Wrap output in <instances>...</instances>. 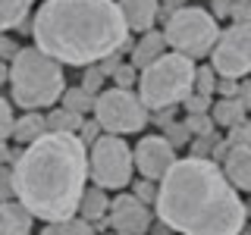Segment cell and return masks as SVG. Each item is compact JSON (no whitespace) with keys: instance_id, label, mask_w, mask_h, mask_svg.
<instances>
[{"instance_id":"1","label":"cell","mask_w":251,"mask_h":235,"mask_svg":"<svg viewBox=\"0 0 251 235\" xmlns=\"http://www.w3.org/2000/svg\"><path fill=\"white\" fill-rule=\"evenodd\" d=\"M157 219L176 235H242L248 204L223 176L220 163L185 157L157 182Z\"/></svg>"},{"instance_id":"2","label":"cell","mask_w":251,"mask_h":235,"mask_svg":"<svg viewBox=\"0 0 251 235\" xmlns=\"http://www.w3.org/2000/svg\"><path fill=\"white\" fill-rule=\"evenodd\" d=\"M13 185L16 201L35 219H73L88 188V147L78 135L47 132L13 160Z\"/></svg>"},{"instance_id":"3","label":"cell","mask_w":251,"mask_h":235,"mask_svg":"<svg viewBox=\"0 0 251 235\" xmlns=\"http://www.w3.org/2000/svg\"><path fill=\"white\" fill-rule=\"evenodd\" d=\"M35 47L60 66L88 69L129 44L116 0H44L31 19Z\"/></svg>"},{"instance_id":"4","label":"cell","mask_w":251,"mask_h":235,"mask_svg":"<svg viewBox=\"0 0 251 235\" xmlns=\"http://www.w3.org/2000/svg\"><path fill=\"white\" fill-rule=\"evenodd\" d=\"M10 91L22 110H47L66 91V75L57 60L38 47H19L10 60Z\"/></svg>"},{"instance_id":"5","label":"cell","mask_w":251,"mask_h":235,"mask_svg":"<svg viewBox=\"0 0 251 235\" xmlns=\"http://www.w3.org/2000/svg\"><path fill=\"white\" fill-rule=\"evenodd\" d=\"M195 91V60L182 53H163L138 72V97L148 110H170Z\"/></svg>"},{"instance_id":"6","label":"cell","mask_w":251,"mask_h":235,"mask_svg":"<svg viewBox=\"0 0 251 235\" xmlns=\"http://www.w3.org/2000/svg\"><path fill=\"white\" fill-rule=\"evenodd\" d=\"M163 38L173 53H182L188 60H201L214 50L220 25L217 19L201 6H182L179 13H173L163 25Z\"/></svg>"},{"instance_id":"7","label":"cell","mask_w":251,"mask_h":235,"mask_svg":"<svg viewBox=\"0 0 251 235\" xmlns=\"http://www.w3.org/2000/svg\"><path fill=\"white\" fill-rule=\"evenodd\" d=\"M135 172V157L132 147L120 135H100L88 147V179L104 191H123L132 185Z\"/></svg>"},{"instance_id":"8","label":"cell","mask_w":251,"mask_h":235,"mask_svg":"<svg viewBox=\"0 0 251 235\" xmlns=\"http://www.w3.org/2000/svg\"><path fill=\"white\" fill-rule=\"evenodd\" d=\"M148 113L145 100L126 88H104L94 97V119L107 135H138L148 125Z\"/></svg>"},{"instance_id":"9","label":"cell","mask_w":251,"mask_h":235,"mask_svg":"<svg viewBox=\"0 0 251 235\" xmlns=\"http://www.w3.org/2000/svg\"><path fill=\"white\" fill-rule=\"evenodd\" d=\"M210 66L220 78L239 82L242 75H251V22L220 31L214 50H210Z\"/></svg>"},{"instance_id":"10","label":"cell","mask_w":251,"mask_h":235,"mask_svg":"<svg viewBox=\"0 0 251 235\" xmlns=\"http://www.w3.org/2000/svg\"><path fill=\"white\" fill-rule=\"evenodd\" d=\"M132 157H135V169L141 172V179L160 182V179L173 169V163H176V147H173L163 135H145L135 144Z\"/></svg>"},{"instance_id":"11","label":"cell","mask_w":251,"mask_h":235,"mask_svg":"<svg viewBox=\"0 0 251 235\" xmlns=\"http://www.w3.org/2000/svg\"><path fill=\"white\" fill-rule=\"evenodd\" d=\"M107 223H110V229L120 232V235H148V229L154 226V213L135 194H116L110 201Z\"/></svg>"},{"instance_id":"12","label":"cell","mask_w":251,"mask_h":235,"mask_svg":"<svg viewBox=\"0 0 251 235\" xmlns=\"http://www.w3.org/2000/svg\"><path fill=\"white\" fill-rule=\"evenodd\" d=\"M220 169H223V176L229 179V185L235 191H251V144L229 147Z\"/></svg>"},{"instance_id":"13","label":"cell","mask_w":251,"mask_h":235,"mask_svg":"<svg viewBox=\"0 0 251 235\" xmlns=\"http://www.w3.org/2000/svg\"><path fill=\"white\" fill-rule=\"evenodd\" d=\"M120 3V13L126 19L129 31H151L157 16H160V0H116Z\"/></svg>"},{"instance_id":"14","label":"cell","mask_w":251,"mask_h":235,"mask_svg":"<svg viewBox=\"0 0 251 235\" xmlns=\"http://www.w3.org/2000/svg\"><path fill=\"white\" fill-rule=\"evenodd\" d=\"M35 216L19 201H0V235H31Z\"/></svg>"},{"instance_id":"15","label":"cell","mask_w":251,"mask_h":235,"mask_svg":"<svg viewBox=\"0 0 251 235\" xmlns=\"http://www.w3.org/2000/svg\"><path fill=\"white\" fill-rule=\"evenodd\" d=\"M163 53H167V38H163V31H145V35L138 38V44L132 47V66L138 69H145V66H151L154 60H160Z\"/></svg>"},{"instance_id":"16","label":"cell","mask_w":251,"mask_h":235,"mask_svg":"<svg viewBox=\"0 0 251 235\" xmlns=\"http://www.w3.org/2000/svg\"><path fill=\"white\" fill-rule=\"evenodd\" d=\"M110 213V201H107V191L104 188H98V185H88L85 188V194H82V201H78V213L75 216H82L85 223H91V226H98V223H104Z\"/></svg>"},{"instance_id":"17","label":"cell","mask_w":251,"mask_h":235,"mask_svg":"<svg viewBox=\"0 0 251 235\" xmlns=\"http://www.w3.org/2000/svg\"><path fill=\"white\" fill-rule=\"evenodd\" d=\"M47 135V116L38 113V110H25V116H19V119L13 122V138L19 141L22 147L35 144L38 138Z\"/></svg>"},{"instance_id":"18","label":"cell","mask_w":251,"mask_h":235,"mask_svg":"<svg viewBox=\"0 0 251 235\" xmlns=\"http://www.w3.org/2000/svg\"><path fill=\"white\" fill-rule=\"evenodd\" d=\"M248 116V110L239 104V97H220L214 107H210V119H214V125H223L226 132L235 129V125H242Z\"/></svg>"},{"instance_id":"19","label":"cell","mask_w":251,"mask_h":235,"mask_svg":"<svg viewBox=\"0 0 251 235\" xmlns=\"http://www.w3.org/2000/svg\"><path fill=\"white\" fill-rule=\"evenodd\" d=\"M31 10H35V0H0V35L19 28Z\"/></svg>"},{"instance_id":"20","label":"cell","mask_w":251,"mask_h":235,"mask_svg":"<svg viewBox=\"0 0 251 235\" xmlns=\"http://www.w3.org/2000/svg\"><path fill=\"white\" fill-rule=\"evenodd\" d=\"M47 116V132H63V135H78V129H82V116L73 113V110L66 107H50V113Z\"/></svg>"},{"instance_id":"21","label":"cell","mask_w":251,"mask_h":235,"mask_svg":"<svg viewBox=\"0 0 251 235\" xmlns=\"http://www.w3.org/2000/svg\"><path fill=\"white\" fill-rule=\"evenodd\" d=\"M60 104L66 110H73V113H78V116H85V113H94V94H88L82 85H75V88L63 91Z\"/></svg>"},{"instance_id":"22","label":"cell","mask_w":251,"mask_h":235,"mask_svg":"<svg viewBox=\"0 0 251 235\" xmlns=\"http://www.w3.org/2000/svg\"><path fill=\"white\" fill-rule=\"evenodd\" d=\"M41 235H98V232L82 216H73V219H60V223H44Z\"/></svg>"},{"instance_id":"23","label":"cell","mask_w":251,"mask_h":235,"mask_svg":"<svg viewBox=\"0 0 251 235\" xmlns=\"http://www.w3.org/2000/svg\"><path fill=\"white\" fill-rule=\"evenodd\" d=\"M217 82L220 75L214 72V66H195V94H204V97H210V94L217 91Z\"/></svg>"},{"instance_id":"24","label":"cell","mask_w":251,"mask_h":235,"mask_svg":"<svg viewBox=\"0 0 251 235\" xmlns=\"http://www.w3.org/2000/svg\"><path fill=\"white\" fill-rule=\"evenodd\" d=\"M163 138H167L173 147H185V144H192V132H188V125H185V122H167V125H163Z\"/></svg>"},{"instance_id":"25","label":"cell","mask_w":251,"mask_h":235,"mask_svg":"<svg viewBox=\"0 0 251 235\" xmlns=\"http://www.w3.org/2000/svg\"><path fill=\"white\" fill-rule=\"evenodd\" d=\"M104 82H107V72L100 66H88L85 69V75H82V88L88 91V94H94L98 97L100 91H104Z\"/></svg>"},{"instance_id":"26","label":"cell","mask_w":251,"mask_h":235,"mask_svg":"<svg viewBox=\"0 0 251 235\" xmlns=\"http://www.w3.org/2000/svg\"><path fill=\"white\" fill-rule=\"evenodd\" d=\"M188 132H192V138H204V135H214V119H210V113H201V116H188L185 119Z\"/></svg>"},{"instance_id":"27","label":"cell","mask_w":251,"mask_h":235,"mask_svg":"<svg viewBox=\"0 0 251 235\" xmlns=\"http://www.w3.org/2000/svg\"><path fill=\"white\" fill-rule=\"evenodd\" d=\"M110 78H113V85H116V88L132 91V85H138V69L132 66V63H129V66H126V63H120V66H116V72L110 75Z\"/></svg>"},{"instance_id":"28","label":"cell","mask_w":251,"mask_h":235,"mask_svg":"<svg viewBox=\"0 0 251 235\" xmlns=\"http://www.w3.org/2000/svg\"><path fill=\"white\" fill-rule=\"evenodd\" d=\"M13 122H16L13 107H10V100H6L3 94H0V141L13 138Z\"/></svg>"},{"instance_id":"29","label":"cell","mask_w":251,"mask_h":235,"mask_svg":"<svg viewBox=\"0 0 251 235\" xmlns=\"http://www.w3.org/2000/svg\"><path fill=\"white\" fill-rule=\"evenodd\" d=\"M182 107L188 110V116H201V113H210V107H214V104H210V97H204V94H188V97L182 100Z\"/></svg>"},{"instance_id":"30","label":"cell","mask_w":251,"mask_h":235,"mask_svg":"<svg viewBox=\"0 0 251 235\" xmlns=\"http://www.w3.org/2000/svg\"><path fill=\"white\" fill-rule=\"evenodd\" d=\"M0 201H16V185H13V166H0Z\"/></svg>"},{"instance_id":"31","label":"cell","mask_w":251,"mask_h":235,"mask_svg":"<svg viewBox=\"0 0 251 235\" xmlns=\"http://www.w3.org/2000/svg\"><path fill=\"white\" fill-rule=\"evenodd\" d=\"M132 194H135L138 201H145L148 207H151V204H157V182H148V179H138V182H135V191H132Z\"/></svg>"},{"instance_id":"32","label":"cell","mask_w":251,"mask_h":235,"mask_svg":"<svg viewBox=\"0 0 251 235\" xmlns=\"http://www.w3.org/2000/svg\"><path fill=\"white\" fill-rule=\"evenodd\" d=\"M98 132H100V125H98V119H91V122H82V129H78V141H82L85 147H91L94 141L100 138Z\"/></svg>"},{"instance_id":"33","label":"cell","mask_w":251,"mask_h":235,"mask_svg":"<svg viewBox=\"0 0 251 235\" xmlns=\"http://www.w3.org/2000/svg\"><path fill=\"white\" fill-rule=\"evenodd\" d=\"M229 19H232V25H245V22H251V3H232L229 6Z\"/></svg>"},{"instance_id":"34","label":"cell","mask_w":251,"mask_h":235,"mask_svg":"<svg viewBox=\"0 0 251 235\" xmlns=\"http://www.w3.org/2000/svg\"><path fill=\"white\" fill-rule=\"evenodd\" d=\"M16 53H19V44H16L10 35H0V60L6 63V60H13Z\"/></svg>"},{"instance_id":"35","label":"cell","mask_w":251,"mask_h":235,"mask_svg":"<svg viewBox=\"0 0 251 235\" xmlns=\"http://www.w3.org/2000/svg\"><path fill=\"white\" fill-rule=\"evenodd\" d=\"M217 94H220V97H235V94H239V82H235V78H220V82H217Z\"/></svg>"},{"instance_id":"36","label":"cell","mask_w":251,"mask_h":235,"mask_svg":"<svg viewBox=\"0 0 251 235\" xmlns=\"http://www.w3.org/2000/svg\"><path fill=\"white\" fill-rule=\"evenodd\" d=\"M229 6H232V0H210V16H214V19H226V16H229Z\"/></svg>"},{"instance_id":"37","label":"cell","mask_w":251,"mask_h":235,"mask_svg":"<svg viewBox=\"0 0 251 235\" xmlns=\"http://www.w3.org/2000/svg\"><path fill=\"white\" fill-rule=\"evenodd\" d=\"M182 6H188L185 0H160V16H167V19H170V16L179 13Z\"/></svg>"},{"instance_id":"38","label":"cell","mask_w":251,"mask_h":235,"mask_svg":"<svg viewBox=\"0 0 251 235\" xmlns=\"http://www.w3.org/2000/svg\"><path fill=\"white\" fill-rule=\"evenodd\" d=\"M235 97H239V104L245 107V110H251V82L239 85V94H235Z\"/></svg>"},{"instance_id":"39","label":"cell","mask_w":251,"mask_h":235,"mask_svg":"<svg viewBox=\"0 0 251 235\" xmlns=\"http://www.w3.org/2000/svg\"><path fill=\"white\" fill-rule=\"evenodd\" d=\"M16 157H19V154H16L6 141H0V166H3V163H10V160H16Z\"/></svg>"},{"instance_id":"40","label":"cell","mask_w":251,"mask_h":235,"mask_svg":"<svg viewBox=\"0 0 251 235\" xmlns=\"http://www.w3.org/2000/svg\"><path fill=\"white\" fill-rule=\"evenodd\" d=\"M148 235H176V232H173L167 223H160V219H157V223L151 226V229H148Z\"/></svg>"},{"instance_id":"41","label":"cell","mask_w":251,"mask_h":235,"mask_svg":"<svg viewBox=\"0 0 251 235\" xmlns=\"http://www.w3.org/2000/svg\"><path fill=\"white\" fill-rule=\"evenodd\" d=\"M3 82H10V66L0 60V85H3Z\"/></svg>"},{"instance_id":"42","label":"cell","mask_w":251,"mask_h":235,"mask_svg":"<svg viewBox=\"0 0 251 235\" xmlns=\"http://www.w3.org/2000/svg\"><path fill=\"white\" fill-rule=\"evenodd\" d=\"M242 235H251V226H245V229H242Z\"/></svg>"},{"instance_id":"43","label":"cell","mask_w":251,"mask_h":235,"mask_svg":"<svg viewBox=\"0 0 251 235\" xmlns=\"http://www.w3.org/2000/svg\"><path fill=\"white\" fill-rule=\"evenodd\" d=\"M232 3H251V0H232Z\"/></svg>"},{"instance_id":"44","label":"cell","mask_w":251,"mask_h":235,"mask_svg":"<svg viewBox=\"0 0 251 235\" xmlns=\"http://www.w3.org/2000/svg\"><path fill=\"white\" fill-rule=\"evenodd\" d=\"M110 235H120V232H110Z\"/></svg>"},{"instance_id":"45","label":"cell","mask_w":251,"mask_h":235,"mask_svg":"<svg viewBox=\"0 0 251 235\" xmlns=\"http://www.w3.org/2000/svg\"><path fill=\"white\" fill-rule=\"evenodd\" d=\"M248 213H251V207H248Z\"/></svg>"}]
</instances>
